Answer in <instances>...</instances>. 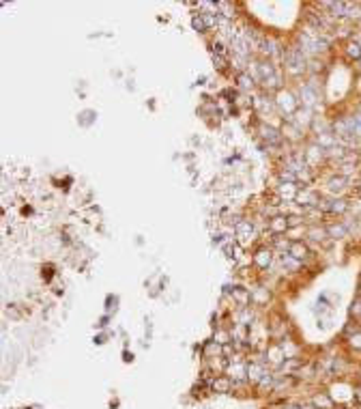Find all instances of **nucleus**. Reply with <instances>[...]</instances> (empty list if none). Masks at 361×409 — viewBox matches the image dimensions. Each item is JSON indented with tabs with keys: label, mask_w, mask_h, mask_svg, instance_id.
I'll list each match as a JSON object with an SVG mask.
<instances>
[{
	"label": "nucleus",
	"mask_w": 361,
	"mask_h": 409,
	"mask_svg": "<svg viewBox=\"0 0 361 409\" xmlns=\"http://www.w3.org/2000/svg\"><path fill=\"white\" fill-rule=\"evenodd\" d=\"M267 375V371H264V364L260 362H252L247 364V379H250L252 383H260V379Z\"/></svg>",
	"instance_id": "nucleus-7"
},
{
	"label": "nucleus",
	"mask_w": 361,
	"mask_h": 409,
	"mask_svg": "<svg viewBox=\"0 0 361 409\" xmlns=\"http://www.w3.org/2000/svg\"><path fill=\"white\" fill-rule=\"evenodd\" d=\"M303 155H305V164L310 166V164H318V162H321V159L327 155V151L321 149V147L316 145V147H310L307 151H303Z\"/></svg>",
	"instance_id": "nucleus-8"
},
{
	"label": "nucleus",
	"mask_w": 361,
	"mask_h": 409,
	"mask_svg": "<svg viewBox=\"0 0 361 409\" xmlns=\"http://www.w3.org/2000/svg\"><path fill=\"white\" fill-rule=\"evenodd\" d=\"M284 409H305L303 405H284Z\"/></svg>",
	"instance_id": "nucleus-30"
},
{
	"label": "nucleus",
	"mask_w": 361,
	"mask_h": 409,
	"mask_svg": "<svg viewBox=\"0 0 361 409\" xmlns=\"http://www.w3.org/2000/svg\"><path fill=\"white\" fill-rule=\"evenodd\" d=\"M260 50H263V54H275V41L273 39H260Z\"/></svg>",
	"instance_id": "nucleus-20"
},
{
	"label": "nucleus",
	"mask_w": 361,
	"mask_h": 409,
	"mask_svg": "<svg viewBox=\"0 0 361 409\" xmlns=\"http://www.w3.org/2000/svg\"><path fill=\"white\" fill-rule=\"evenodd\" d=\"M351 345L355 349H361V332L359 330H355V334L351 336Z\"/></svg>",
	"instance_id": "nucleus-25"
},
{
	"label": "nucleus",
	"mask_w": 361,
	"mask_h": 409,
	"mask_svg": "<svg viewBox=\"0 0 361 409\" xmlns=\"http://www.w3.org/2000/svg\"><path fill=\"white\" fill-rule=\"evenodd\" d=\"M215 342H220V345H228V342H232V336H230V332L220 330L215 334Z\"/></svg>",
	"instance_id": "nucleus-21"
},
{
	"label": "nucleus",
	"mask_w": 361,
	"mask_h": 409,
	"mask_svg": "<svg viewBox=\"0 0 361 409\" xmlns=\"http://www.w3.org/2000/svg\"><path fill=\"white\" fill-rule=\"evenodd\" d=\"M232 353V342H228V345H224V355H230Z\"/></svg>",
	"instance_id": "nucleus-28"
},
{
	"label": "nucleus",
	"mask_w": 361,
	"mask_h": 409,
	"mask_svg": "<svg viewBox=\"0 0 361 409\" xmlns=\"http://www.w3.org/2000/svg\"><path fill=\"white\" fill-rule=\"evenodd\" d=\"M202 353H204V358H224V349H222L220 342H215V340L206 342Z\"/></svg>",
	"instance_id": "nucleus-11"
},
{
	"label": "nucleus",
	"mask_w": 361,
	"mask_h": 409,
	"mask_svg": "<svg viewBox=\"0 0 361 409\" xmlns=\"http://www.w3.org/2000/svg\"><path fill=\"white\" fill-rule=\"evenodd\" d=\"M318 97H321V93H318V88L314 84H303V86H301V99H303L305 106L316 104Z\"/></svg>",
	"instance_id": "nucleus-5"
},
{
	"label": "nucleus",
	"mask_w": 361,
	"mask_h": 409,
	"mask_svg": "<svg viewBox=\"0 0 361 409\" xmlns=\"http://www.w3.org/2000/svg\"><path fill=\"white\" fill-rule=\"evenodd\" d=\"M307 235H310V237H312V239H314V241H323V239H325V237H327L329 233H327V230H325V228H312V230H310V233H307Z\"/></svg>",
	"instance_id": "nucleus-22"
},
{
	"label": "nucleus",
	"mask_w": 361,
	"mask_h": 409,
	"mask_svg": "<svg viewBox=\"0 0 361 409\" xmlns=\"http://www.w3.org/2000/svg\"><path fill=\"white\" fill-rule=\"evenodd\" d=\"M213 50H215L220 56H226V47H224V43H213Z\"/></svg>",
	"instance_id": "nucleus-27"
},
{
	"label": "nucleus",
	"mask_w": 361,
	"mask_h": 409,
	"mask_svg": "<svg viewBox=\"0 0 361 409\" xmlns=\"http://www.w3.org/2000/svg\"><path fill=\"white\" fill-rule=\"evenodd\" d=\"M286 224H288V228L301 226V224H303V216H288L286 218Z\"/></svg>",
	"instance_id": "nucleus-23"
},
{
	"label": "nucleus",
	"mask_w": 361,
	"mask_h": 409,
	"mask_svg": "<svg viewBox=\"0 0 361 409\" xmlns=\"http://www.w3.org/2000/svg\"><path fill=\"white\" fill-rule=\"evenodd\" d=\"M269 230H271L273 235H282V233H286V230H288L286 218H282V216L271 218V220H269Z\"/></svg>",
	"instance_id": "nucleus-9"
},
{
	"label": "nucleus",
	"mask_w": 361,
	"mask_h": 409,
	"mask_svg": "<svg viewBox=\"0 0 361 409\" xmlns=\"http://www.w3.org/2000/svg\"><path fill=\"white\" fill-rule=\"evenodd\" d=\"M355 401H357V403H361V386H357V388H355Z\"/></svg>",
	"instance_id": "nucleus-29"
},
{
	"label": "nucleus",
	"mask_w": 361,
	"mask_h": 409,
	"mask_svg": "<svg viewBox=\"0 0 361 409\" xmlns=\"http://www.w3.org/2000/svg\"><path fill=\"white\" fill-rule=\"evenodd\" d=\"M239 86H241V88H252V86H254V80H252L247 74H241V75H239Z\"/></svg>",
	"instance_id": "nucleus-24"
},
{
	"label": "nucleus",
	"mask_w": 361,
	"mask_h": 409,
	"mask_svg": "<svg viewBox=\"0 0 361 409\" xmlns=\"http://www.w3.org/2000/svg\"><path fill=\"white\" fill-rule=\"evenodd\" d=\"M260 132H263V138L269 140L271 145H280V142H282V134L277 132V129H273V127L263 125V127H260Z\"/></svg>",
	"instance_id": "nucleus-12"
},
{
	"label": "nucleus",
	"mask_w": 361,
	"mask_h": 409,
	"mask_svg": "<svg viewBox=\"0 0 361 409\" xmlns=\"http://www.w3.org/2000/svg\"><path fill=\"white\" fill-rule=\"evenodd\" d=\"M282 366V371H297V369H301V366H303V360L301 358H297V355H293V358H286L284 360V362L280 364Z\"/></svg>",
	"instance_id": "nucleus-13"
},
{
	"label": "nucleus",
	"mask_w": 361,
	"mask_h": 409,
	"mask_svg": "<svg viewBox=\"0 0 361 409\" xmlns=\"http://www.w3.org/2000/svg\"><path fill=\"white\" fill-rule=\"evenodd\" d=\"M192 24H194V28H196V31H200V33H204V31H206V24L202 22V17H198V15H196Z\"/></svg>",
	"instance_id": "nucleus-26"
},
{
	"label": "nucleus",
	"mask_w": 361,
	"mask_h": 409,
	"mask_svg": "<svg viewBox=\"0 0 361 409\" xmlns=\"http://www.w3.org/2000/svg\"><path fill=\"white\" fill-rule=\"evenodd\" d=\"M318 209L325 211V213H344V211H348V203H346V200H340V198H333V200H321Z\"/></svg>",
	"instance_id": "nucleus-2"
},
{
	"label": "nucleus",
	"mask_w": 361,
	"mask_h": 409,
	"mask_svg": "<svg viewBox=\"0 0 361 409\" xmlns=\"http://www.w3.org/2000/svg\"><path fill=\"white\" fill-rule=\"evenodd\" d=\"M297 198L299 194H297V187L293 186V183H282L280 186V198Z\"/></svg>",
	"instance_id": "nucleus-17"
},
{
	"label": "nucleus",
	"mask_w": 361,
	"mask_h": 409,
	"mask_svg": "<svg viewBox=\"0 0 361 409\" xmlns=\"http://www.w3.org/2000/svg\"><path fill=\"white\" fill-rule=\"evenodd\" d=\"M312 405H314L316 409H333V401H331V396L329 394H314L312 396Z\"/></svg>",
	"instance_id": "nucleus-10"
},
{
	"label": "nucleus",
	"mask_w": 361,
	"mask_h": 409,
	"mask_svg": "<svg viewBox=\"0 0 361 409\" xmlns=\"http://www.w3.org/2000/svg\"><path fill=\"white\" fill-rule=\"evenodd\" d=\"M327 187H329V192H333V194H342L348 187V177H344V175L331 177V179L327 181Z\"/></svg>",
	"instance_id": "nucleus-6"
},
{
	"label": "nucleus",
	"mask_w": 361,
	"mask_h": 409,
	"mask_svg": "<svg viewBox=\"0 0 361 409\" xmlns=\"http://www.w3.org/2000/svg\"><path fill=\"white\" fill-rule=\"evenodd\" d=\"M254 263L258 265V267H269V263H271V252L269 250H260L254 254Z\"/></svg>",
	"instance_id": "nucleus-15"
},
{
	"label": "nucleus",
	"mask_w": 361,
	"mask_h": 409,
	"mask_svg": "<svg viewBox=\"0 0 361 409\" xmlns=\"http://www.w3.org/2000/svg\"><path fill=\"white\" fill-rule=\"evenodd\" d=\"M232 297L239 301V306H241V308H245V306H247V301L252 299V295L247 293L245 289H241V287H239V289H234V291H232Z\"/></svg>",
	"instance_id": "nucleus-16"
},
{
	"label": "nucleus",
	"mask_w": 361,
	"mask_h": 409,
	"mask_svg": "<svg viewBox=\"0 0 361 409\" xmlns=\"http://www.w3.org/2000/svg\"><path fill=\"white\" fill-rule=\"evenodd\" d=\"M232 386H234V381L230 377H226V375H217V377L211 379V390H213V392L228 394L230 390H232Z\"/></svg>",
	"instance_id": "nucleus-3"
},
{
	"label": "nucleus",
	"mask_w": 361,
	"mask_h": 409,
	"mask_svg": "<svg viewBox=\"0 0 361 409\" xmlns=\"http://www.w3.org/2000/svg\"><path fill=\"white\" fill-rule=\"evenodd\" d=\"M284 65L291 74H301L305 69V56H303V50L301 47H288L284 52Z\"/></svg>",
	"instance_id": "nucleus-1"
},
{
	"label": "nucleus",
	"mask_w": 361,
	"mask_h": 409,
	"mask_svg": "<svg viewBox=\"0 0 361 409\" xmlns=\"http://www.w3.org/2000/svg\"><path fill=\"white\" fill-rule=\"evenodd\" d=\"M346 54H348V58H357V61H361V45L357 43V41L348 43V47H346Z\"/></svg>",
	"instance_id": "nucleus-19"
},
{
	"label": "nucleus",
	"mask_w": 361,
	"mask_h": 409,
	"mask_svg": "<svg viewBox=\"0 0 361 409\" xmlns=\"http://www.w3.org/2000/svg\"><path fill=\"white\" fill-rule=\"evenodd\" d=\"M288 254H291V257H295L297 260H303L307 257V248L303 244H299V241H295V244L291 246V250H288Z\"/></svg>",
	"instance_id": "nucleus-14"
},
{
	"label": "nucleus",
	"mask_w": 361,
	"mask_h": 409,
	"mask_svg": "<svg viewBox=\"0 0 361 409\" xmlns=\"http://www.w3.org/2000/svg\"><path fill=\"white\" fill-rule=\"evenodd\" d=\"M277 106L286 112V114H295L299 108V102L293 97L291 93H280V99H277Z\"/></svg>",
	"instance_id": "nucleus-4"
},
{
	"label": "nucleus",
	"mask_w": 361,
	"mask_h": 409,
	"mask_svg": "<svg viewBox=\"0 0 361 409\" xmlns=\"http://www.w3.org/2000/svg\"><path fill=\"white\" fill-rule=\"evenodd\" d=\"M327 233L331 235V237H346L351 230H348V226L346 224H333V226H329L327 228Z\"/></svg>",
	"instance_id": "nucleus-18"
}]
</instances>
